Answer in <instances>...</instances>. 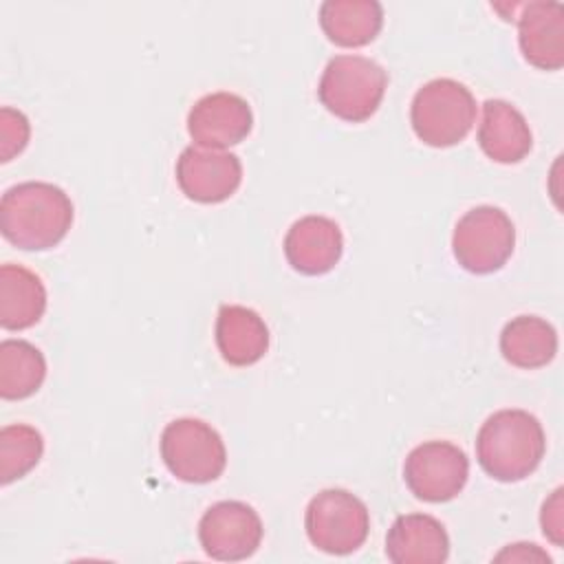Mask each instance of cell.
<instances>
[{
    "mask_svg": "<svg viewBox=\"0 0 564 564\" xmlns=\"http://www.w3.org/2000/svg\"><path fill=\"white\" fill-rule=\"evenodd\" d=\"M478 145L496 163H518L533 148L524 115L505 99H487L478 123Z\"/></svg>",
    "mask_w": 564,
    "mask_h": 564,
    "instance_id": "obj_15",
    "label": "cell"
},
{
    "mask_svg": "<svg viewBox=\"0 0 564 564\" xmlns=\"http://www.w3.org/2000/svg\"><path fill=\"white\" fill-rule=\"evenodd\" d=\"M46 377L44 355L24 339L0 344V397L7 401L26 399L40 390Z\"/></svg>",
    "mask_w": 564,
    "mask_h": 564,
    "instance_id": "obj_20",
    "label": "cell"
},
{
    "mask_svg": "<svg viewBox=\"0 0 564 564\" xmlns=\"http://www.w3.org/2000/svg\"><path fill=\"white\" fill-rule=\"evenodd\" d=\"M500 352L516 368H542L557 352V333L542 317L518 315L500 333Z\"/></svg>",
    "mask_w": 564,
    "mask_h": 564,
    "instance_id": "obj_19",
    "label": "cell"
},
{
    "mask_svg": "<svg viewBox=\"0 0 564 564\" xmlns=\"http://www.w3.org/2000/svg\"><path fill=\"white\" fill-rule=\"evenodd\" d=\"M73 225L68 194L44 181H26L9 187L0 198L2 236L26 251L55 247Z\"/></svg>",
    "mask_w": 564,
    "mask_h": 564,
    "instance_id": "obj_1",
    "label": "cell"
},
{
    "mask_svg": "<svg viewBox=\"0 0 564 564\" xmlns=\"http://www.w3.org/2000/svg\"><path fill=\"white\" fill-rule=\"evenodd\" d=\"M388 88V73L381 64L364 55H337L333 57L317 86L322 106L350 123L370 119Z\"/></svg>",
    "mask_w": 564,
    "mask_h": 564,
    "instance_id": "obj_3",
    "label": "cell"
},
{
    "mask_svg": "<svg viewBox=\"0 0 564 564\" xmlns=\"http://www.w3.org/2000/svg\"><path fill=\"white\" fill-rule=\"evenodd\" d=\"M253 126L249 104L234 93H209L187 115V132L200 148L225 150L247 139Z\"/></svg>",
    "mask_w": 564,
    "mask_h": 564,
    "instance_id": "obj_11",
    "label": "cell"
},
{
    "mask_svg": "<svg viewBox=\"0 0 564 564\" xmlns=\"http://www.w3.org/2000/svg\"><path fill=\"white\" fill-rule=\"evenodd\" d=\"M502 560H511V562H533V560H540V562H551V557L540 551L535 544H511L509 549H505L502 553L496 555V562H502Z\"/></svg>",
    "mask_w": 564,
    "mask_h": 564,
    "instance_id": "obj_24",
    "label": "cell"
},
{
    "mask_svg": "<svg viewBox=\"0 0 564 564\" xmlns=\"http://www.w3.org/2000/svg\"><path fill=\"white\" fill-rule=\"evenodd\" d=\"M176 181L196 203H223L242 181V163L234 152L189 145L176 161Z\"/></svg>",
    "mask_w": 564,
    "mask_h": 564,
    "instance_id": "obj_10",
    "label": "cell"
},
{
    "mask_svg": "<svg viewBox=\"0 0 564 564\" xmlns=\"http://www.w3.org/2000/svg\"><path fill=\"white\" fill-rule=\"evenodd\" d=\"M518 42L522 57L542 70L564 66V7L560 2L533 0L520 4Z\"/></svg>",
    "mask_w": 564,
    "mask_h": 564,
    "instance_id": "obj_12",
    "label": "cell"
},
{
    "mask_svg": "<svg viewBox=\"0 0 564 564\" xmlns=\"http://www.w3.org/2000/svg\"><path fill=\"white\" fill-rule=\"evenodd\" d=\"M44 454L42 434L24 423L0 430V482L9 485L26 476Z\"/></svg>",
    "mask_w": 564,
    "mask_h": 564,
    "instance_id": "obj_21",
    "label": "cell"
},
{
    "mask_svg": "<svg viewBox=\"0 0 564 564\" xmlns=\"http://www.w3.org/2000/svg\"><path fill=\"white\" fill-rule=\"evenodd\" d=\"M516 247V227L507 212L494 205H478L465 212L452 236V249L458 264L469 273H494L511 258Z\"/></svg>",
    "mask_w": 564,
    "mask_h": 564,
    "instance_id": "obj_6",
    "label": "cell"
},
{
    "mask_svg": "<svg viewBox=\"0 0 564 564\" xmlns=\"http://www.w3.org/2000/svg\"><path fill=\"white\" fill-rule=\"evenodd\" d=\"M386 555L394 564H443L449 555V538L434 516L405 513L388 529Z\"/></svg>",
    "mask_w": 564,
    "mask_h": 564,
    "instance_id": "obj_14",
    "label": "cell"
},
{
    "mask_svg": "<svg viewBox=\"0 0 564 564\" xmlns=\"http://www.w3.org/2000/svg\"><path fill=\"white\" fill-rule=\"evenodd\" d=\"M46 311V289L31 269L22 264L0 267V326L24 330L42 319Z\"/></svg>",
    "mask_w": 564,
    "mask_h": 564,
    "instance_id": "obj_17",
    "label": "cell"
},
{
    "mask_svg": "<svg viewBox=\"0 0 564 564\" xmlns=\"http://www.w3.org/2000/svg\"><path fill=\"white\" fill-rule=\"evenodd\" d=\"M544 449V430L527 410L494 412L476 436V458L480 467L500 482H518L533 474Z\"/></svg>",
    "mask_w": 564,
    "mask_h": 564,
    "instance_id": "obj_2",
    "label": "cell"
},
{
    "mask_svg": "<svg viewBox=\"0 0 564 564\" xmlns=\"http://www.w3.org/2000/svg\"><path fill=\"white\" fill-rule=\"evenodd\" d=\"M414 134L432 148H449L463 141L476 121L471 90L449 77L423 84L410 108Z\"/></svg>",
    "mask_w": 564,
    "mask_h": 564,
    "instance_id": "obj_4",
    "label": "cell"
},
{
    "mask_svg": "<svg viewBox=\"0 0 564 564\" xmlns=\"http://www.w3.org/2000/svg\"><path fill=\"white\" fill-rule=\"evenodd\" d=\"M341 251V229L326 216H304L284 236V256L304 275L328 273L339 262Z\"/></svg>",
    "mask_w": 564,
    "mask_h": 564,
    "instance_id": "obj_13",
    "label": "cell"
},
{
    "mask_svg": "<svg viewBox=\"0 0 564 564\" xmlns=\"http://www.w3.org/2000/svg\"><path fill=\"white\" fill-rule=\"evenodd\" d=\"M319 24L337 46H366L383 26V7L377 0H326L319 7Z\"/></svg>",
    "mask_w": 564,
    "mask_h": 564,
    "instance_id": "obj_18",
    "label": "cell"
},
{
    "mask_svg": "<svg viewBox=\"0 0 564 564\" xmlns=\"http://www.w3.org/2000/svg\"><path fill=\"white\" fill-rule=\"evenodd\" d=\"M542 531L544 535L553 542V544H562L564 542V520H562V487H557L549 500H544L542 505Z\"/></svg>",
    "mask_w": 564,
    "mask_h": 564,
    "instance_id": "obj_23",
    "label": "cell"
},
{
    "mask_svg": "<svg viewBox=\"0 0 564 564\" xmlns=\"http://www.w3.org/2000/svg\"><path fill=\"white\" fill-rule=\"evenodd\" d=\"M216 346L227 364L251 366L269 348V328L253 308L225 304L216 317Z\"/></svg>",
    "mask_w": 564,
    "mask_h": 564,
    "instance_id": "obj_16",
    "label": "cell"
},
{
    "mask_svg": "<svg viewBox=\"0 0 564 564\" xmlns=\"http://www.w3.org/2000/svg\"><path fill=\"white\" fill-rule=\"evenodd\" d=\"M262 520L253 507L240 500H220L212 505L198 522L203 551L220 562L251 557L262 542Z\"/></svg>",
    "mask_w": 564,
    "mask_h": 564,
    "instance_id": "obj_9",
    "label": "cell"
},
{
    "mask_svg": "<svg viewBox=\"0 0 564 564\" xmlns=\"http://www.w3.org/2000/svg\"><path fill=\"white\" fill-rule=\"evenodd\" d=\"M161 458L172 476L183 482H212L227 465L220 434L200 419H176L161 434Z\"/></svg>",
    "mask_w": 564,
    "mask_h": 564,
    "instance_id": "obj_7",
    "label": "cell"
},
{
    "mask_svg": "<svg viewBox=\"0 0 564 564\" xmlns=\"http://www.w3.org/2000/svg\"><path fill=\"white\" fill-rule=\"evenodd\" d=\"M304 529L313 546L328 555L355 553L368 538L370 513L364 500L346 489L315 494L304 513Z\"/></svg>",
    "mask_w": 564,
    "mask_h": 564,
    "instance_id": "obj_5",
    "label": "cell"
},
{
    "mask_svg": "<svg viewBox=\"0 0 564 564\" xmlns=\"http://www.w3.org/2000/svg\"><path fill=\"white\" fill-rule=\"evenodd\" d=\"M469 476L467 454L449 441H425L416 445L403 463L408 489L425 502H447L456 498Z\"/></svg>",
    "mask_w": 564,
    "mask_h": 564,
    "instance_id": "obj_8",
    "label": "cell"
},
{
    "mask_svg": "<svg viewBox=\"0 0 564 564\" xmlns=\"http://www.w3.org/2000/svg\"><path fill=\"white\" fill-rule=\"evenodd\" d=\"M31 126L24 112L4 106L0 110V161H11L26 148Z\"/></svg>",
    "mask_w": 564,
    "mask_h": 564,
    "instance_id": "obj_22",
    "label": "cell"
}]
</instances>
